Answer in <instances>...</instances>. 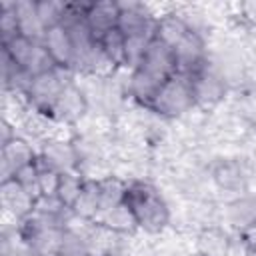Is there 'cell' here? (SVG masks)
<instances>
[{"mask_svg": "<svg viewBox=\"0 0 256 256\" xmlns=\"http://www.w3.org/2000/svg\"><path fill=\"white\" fill-rule=\"evenodd\" d=\"M36 10L38 16L44 24V28H52L62 24L64 20V12H66V2H54V0H38L36 2Z\"/></svg>", "mask_w": 256, "mask_h": 256, "instance_id": "cell-20", "label": "cell"}, {"mask_svg": "<svg viewBox=\"0 0 256 256\" xmlns=\"http://www.w3.org/2000/svg\"><path fill=\"white\" fill-rule=\"evenodd\" d=\"M2 50L32 78L56 68L52 56L48 54L46 46L38 40H30L26 36H18L8 44H2Z\"/></svg>", "mask_w": 256, "mask_h": 256, "instance_id": "cell-5", "label": "cell"}, {"mask_svg": "<svg viewBox=\"0 0 256 256\" xmlns=\"http://www.w3.org/2000/svg\"><path fill=\"white\" fill-rule=\"evenodd\" d=\"M118 18H120L118 2L104 0V2H88L86 6V22L96 40H100L108 30L118 28Z\"/></svg>", "mask_w": 256, "mask_h": 256, "instance_id": "cell-10", "label": "cell"}, {"mask_svg": "<svg viewBox=\"0 0 256 256\" xmlns=\"http://www.w3.org/2000/svg\"><path fill=\"white\" fill-rule=\"evenodd\" d=\"M2 206L6 214H10L16 222H20L22 218L34 212L36 200L14 178H10V180H2Z\"/></svg>", "mask_w": 256, "mask_h": 256, "instance_id": "cell-11", "label": "cell"}, {"mask_svg": "<svg viewBox=\"0 0 256 256\" xmlns=\"http://www.w3.org/2000/svg\"><path fill=\"white\" fill-rule=\"evenodd\" d=\"M42 44L46 46L48 54L52 56V60H54V64L58 68H68V70L74 72V58H76L74 42H72L70 32L66 30L64 24H58V26L48 28L46 34H44V38H42Z\"/></svg>", "mask_w": 256, "mask_h": 256, "instance_id": "cell-7", "label": "cell"}, {"mask_svg": "<svg viewBox=\"0 0 256 256\" xmlns=\"http://www.w3.org/2000/svg\"><path fill=\"white\" fill-rule=\"evenodd\" d=\"M92 224H98V226H102V228H106V230H110V232H114L118 236L120 234L130 236L136 230H140L138 222H136V218H134V214H132V210L128 208L126 202H120L118 206H114L112 210H108L106 214L96 218Z\"/></svg>", "mask_w": 256, "mask_h": 256, "instance_id": "cell-13", "label": "cell"}, {"mask_svg": "<svg viewBox=\"0 0 256 256\" xmlns=\"http://www.w3.org/2000/svg\"><path fill=\"white\" fill-rule=\"evenodd\" d=\"M36 256H58V252H46V254H36Z\"/></svg>", "mask_w": 256, "mask_h": 256, "instance_id": "cell-23", "label": "cell"}, {"mask_svg": "<svg viewBox=\"0 0 256 256\" xmlns=\"http://www.w3.org/2000/svg\"><path fill=\"white\" fill-rule=\"evenodd\" d=\"M124 202L132 210L138 228L148 234H160L170 224L172 218L170 206L162 196V192L152 182H146L142 178L128 180Z\"/></svg>", "mask_w": 256, "mask_h": 256, "instance_id": "cell-2", "label": "cell"}, {"mask_svg": "<svg viewBox=\"0 0 256 256\" xmlns=\"http://www.w3.org/2000/svg\"><path fill=\"white\" fill-rule=\"evenodd\" d=\"M190 256H204V254H200V252H194V254H190Z\"/></svg>", "mask_w": 256, "mask_h": 256, "instance_id": "cell-24", "label": "cell"}, {"mask_svg": "<svg viewBox=\"0 0 256 256\" xmlns=\"http://www.w3.org/2000/svg\"><path fill=\"white\" fill-rule=\"evenodd\" d=\"M86 176L80 170H72V172H60V184H58V192L56 198L70 210L76 202V198L80 196V190L84 186Z\"/></svg>", "mask_w": 256, "mask_h": 256, "instance_id": "cell-18", "label": "cell"}, {"mask_svg": "<svg viewBox=\"0 0 256 256\" xmlns=\"http://www.w3.org/2000/svg\"><path fill=\"white\" fill-rule=\"evenodd\" d=\"M194 108H196V100H194L192 78L176 72L160 86L148 110L158 114L160 118L176 120L188 116Z\"/></svg>", "mask_w": 256, "mask_h": 256, "instance_id": "cell-3", "label": "cell"}, {"mask_svg": "<svg viewBox=\"0 0 256 256\" xmlns=\"http://www.w3.org/2000/svg\"><path fill=\"white\" fill-rule=\"evenodd\" d=\"M34 200H38L40 198V186H38V164H36V160L32 162V164H26V166H22L14 176H12Z\"/></svg>", "mask_w": 256, "mask_h": 256, "instance_id": "cell-21", "label": "cell"}, {"mask_svg": "<svg viewBox=\"0 0 256 256\" xmlns=\"http://www.w3.org/2000/svg\"><path fill=\"white\" fill-rule=\"evenodd\" d=\"M226 220L238 232L256 222V196H240L226 206Z\"/></svg>", "mask_w": 256, "mask_h": 256, "instance_id": "cell-15", "label": "cell"}, {"mask_svg": "<svg viewBox=\"0 0 256 256\" xmlns=\"http://www.w3.org/2000/svg\"><path fill=\"white\" fill-rule=\"evenodd\" d=\"M230 248H232L230 238L226 236V232H222L216 226H208L198 234L196 252H200L204 256H228Z\"/></svg>", "mask_w": 256, "mask_h": 256, "instance_id": "cell-16", "label": "cell"}, {"mask_svg": "<svg viewBox=\"0 0 256 256\" xmlns=\"http://www.w3.org/2000/svg\"><path fill=\"white\" fill-rule=\"evenodd\" d=\"M0 34H2V44H8L10 40L20 36L16 2H2V6H0Z\"/></svg>", "mask_w": 256, "mask_h": 256, "instance_id": "cell-19", "label": "cell"}, {"mask_svg": "<svg viewBox=\"0 0 256 256\" xmlns=\"http://www.w3.org/2000/svg\"><path fill=\"white\" fill-rule=\"evenodd\" d=\"M236 18L242 20L246 26L250 28H256V2H242V4H236Z\"/></svg>", "mask_w": 256, "mask_h": 256, "instance_id": "cell-22", "label": "cell"}, {"mask_svg": "<svg viewBox=\"0 0 256 256\" xmlns=\"http://www.w3.org/2000/svg\"><path fill=\"white\" fill-rule=\"evenodd\" d=\"M74 72L68 70V68H54L50 72H44V74H38L32 78V84L28 88V94H26V100H28V106L36 112H42L46 116L52 118V110L64 90L66 84L74 82Z\"/></svg>", "mask_w": 256, "mask_h": 256, "instance_id": "cell-4", "label": "cell"}, {"mask_svg": "<svg viewBox=\"0 0 256 256\" xmlns=\"http://www.w3.org/2000/svg\"><path fill=\"white\" fill-rule=\"evenodd\" d=\"M16 16H18V28H20V36H26L30 40H38L42 42L46 28L38 16L36 10V2L32 0H18L16 2Z\"/></svg>", "mask_w": 256, "mask_h": 256, "instance_id": "cell-14", "label": "cell"}, {"mask_svg": "<svg viewBox=\"0 0 256 256\" xmlns=\"http://www.w3.org/2000/svg\"><path fill=\"white\" fill-rule=\"evenodd\" d=\"M174 74H176V56L172 48L154 36L140 64L130 72L126 92L138 106L148 110L160 86Z\"/></svg>", "mask_w": 256, "mask_h": 256, "instance_id": "cell-1", "label": "cell"}, {"mask_svg": "<svg viewBox=\"0 0 256 256\" xmlns=\"http://www.w3.org/2000/svg\"><path fill=\"white\" fill-rule=\"evenodd\" d=\"M98 44H100L102 52L108 56V60H110L118 70L124 68V64H126V38H124V34H122L118 28L108 30V32L98 40Z\"/></svg>", "mask_w": 256, "mask_h": 256, "instance_id": "cell-17", "label": "cell"}, {"mask_svg": "<svg viewBox=\"0 0 256 256\" xmlns=\"http://www.w3.org/2000/svg\"><path fill=\"white\" fill-rule=\"evenodd\" d=\"M88 106H90V102H88L86 92L76 82H70L64 86V90L52 110V120L66 124V126L76 124L88 114Z\"/></svg>", "mask_w": 256, "mask_h": 256, "instance_id": "cell-6", "label": "cell"}, {"mask_svg": "<svg viewBox=\"0 0 256 256\" xmlns=\"http://www.w3.org/2000/svg\"><path fill=\"white\" fill-rule=\"evenodd\" d=\"M100 210V178H86L70 214L82 222H94Z\"/></svg>", "mask_w": 256, "mask_h": 256, "instance_id": "cell-12", "label": "cell"}, {"mask_svg": "<svg viewBox=\"0 0 256 256\" xmlns=\"http://www.w3.org/2000/svg\"><path fill=\"white\" fill-rule=\"evenodd\" d=\"M36 156L38 154L26 138L14 136L8 144L2 146V180H10L22 166L32 164Z\"/></svg>", "mask_w": 256, "mask_h": 256, "instance_id": "cell-9", "label": "cell"}, {"mask_svg": "<svg viewBox=\"0 0 256 256\" xmlns=\"http://www.w3.org/2000/svg\"><path fill=\"white\" fill-rule=\"evenodd\" d=\"M40 158L58 172L80 170V152L70 140H46L42 144Z\"/></svg>", "mask_w": 256, "mask_h": 256, "instance_id": "cell-8", "label": "cell"}]
</instances>
